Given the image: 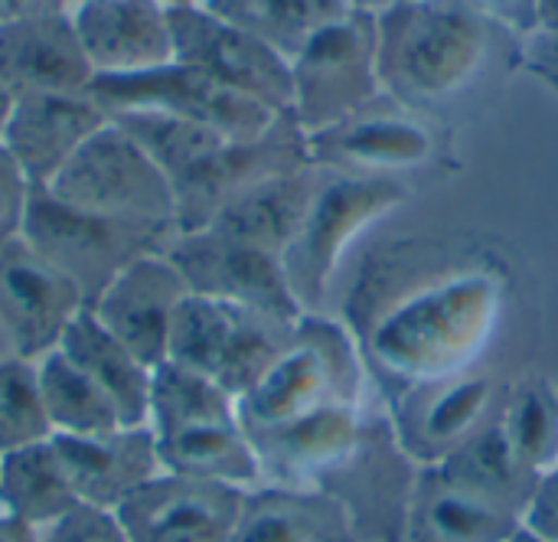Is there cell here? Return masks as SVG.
Returning <instances> with one entry per match:
<instances>
[{
	"instance_id": "cell-43",
	"label": "cell",
	"mask_w": 558,
	"mask_h": 542,
	"mask_svg": "<svg viewBox=\"0 0 558 542\" xmlns=\"http://www.w3.org/2000/svg\"><path fill=\"white\" fill-rule=\"evenodd\" d=\"M536 33H558V0H539V29Z\"/></svg>"
},
{
	"instance_id": "cell-34",
	"label": "cell",
	"mask_w": 558,
	"mask_h": 542,
	"mask_svg": "<svg viewBox=\"0 0 558 542\" xmlns=\"http://www.w3.org/2000/svg\"><path fill=\"white\" fill-rule=\"evenodd\" d=\"M108 118L118 121L150 154V160L167 173V180L173 186L180 180H186L216 147H222L229 141L209 128H199V124H190V121H180V118H170L160 111H144V108L111 111Z\"/></svg>"
},
{
	"instance_id": "cell-16",
	"label": "cell",
	"mask_w": 558,
	"mask_h": 542,
	"mask_svg": "<svg viewBox=\"0 0 558 542\" xmlns=\"http://www.w3.org/2000/svg\"><path fill=\"white\" fill-rule=\"evenodd\" d=\"M108 121L101 101L88 92H36L10 98L0 147L20 167L29 186H49L72 154Z\"/></svg>"
},
{
	"instance_id": "cell-30",
	"label": "cell",
	"mask_w": 558,
	"mask_h": 542,
	"mask_svg": "<svg viewBox=\"0 0 558 542\" xmlns=\"http://www.w3.org/2000/svg\"><path fill=\"white\" fill-rule=\"evenodd\" d=\"M36 373L52 438L101 435L124 425L114 402L62 350H52L36 360Z\"/></svg>"
},
{
	"instance_id": "cell-22",
	"label": "cell",
	"mask_w": 558,
	"mask_h": 542,
	"mask_svg": "<svg viewBox=\"0 0 558 542\" xmlns=\"http://www.w3.org/2000/svg\"><path fill=\"white\" fill-rule=\"evenodd\" d=\"M232 542H360L356 517L327 487L262 484L245 491Z\"/></svg>"
},
{
	"instance_id": "cell-45",
	"label": "cell",
	"mask_w": 558,
	"mask_h": 542,
	"mask_svg": "<svg viewBox=\"0 0 558 542\" xmlns=\"http://www.w3.org/2000/svg\"><path fill=\"white\" fill-rule=\"evenodd\" d=\"M167 10H186V7H209V0H160Z\"/></svg>"
},
{
	"instance_id": "cell-39",
	"label": "cell",
	"mask_w": 558,
	"mask_h": 542,
	"mask_svg": "<svg viewBox=\"0 0 558 542\" xmlns=\"http://www.w3.org/2000/svg\"><path fill=\"white\" fill-rule=\"evenodd\" d=\"M523 527L558 542V468L536 478L533 497L523 510Z\"/></svg>"
},
{
	"instance_id": "cell-1",
	"label": "cell",
	"mask_w": 558,
	"mask_h": 542,
	"mask_svg": "<svg viewBox=\"0 0 558 542\" xmlns=\"http://www.w3.org/2000/svg\"><path fill=\"white\" fill-rule=\"evenodd\" d=\"M494 29L468 0H392L376 13L383 95L405 108L458 98L487 69Z\"/></svg>"
},
{
	"instance_id": "cell-2",
	"label": "cell",
	"mask_w": 558,
	"mask_h": 542,
	"mask_svg": "<svg viewBox=\"0 0 558 542\" xmlns=\"http://www.w3.org/2000/svg\"><path fill=\"white\" fill-rule=\"evenodd\" d=\"M497 301L500 291L484 275L425 291L389 317L376 350L412 386L468 373L497 321Z\"/></svg>"
},
{
	"instance_id": "cell-37",
	"label": "cell",
	"mask_w": 558,
	"mask_h": 542,
	"mask_svg": "<svg viewBox=\"0 0 558 542\" xmlns=\"http://www.w3.org/2000/svg\"><path fill=\"white\" fill-rule=\"evenodd\" d=\"M26 196H29L26 177L10 160V154L0 147V245L20 232L23 209H26Z\"/></svg>"
},
{
	"instance_id": "cell-26",
	"label": "cell",
	"mask_w": 558,
	"mask_h": 542,
	"mask_svg": "<svg viewBox=\"0 0 558 542\" xmlns=\"http://www.w3.org/2000/svg\"><path fill=\"white\" fill-rule=\"evenodd\" d=\"M56 350H62L114 402L124 425H147L154 366H147L118 337H111L88 308L72 321Z\"/></svg>"
},
{
	"instance_id": "cell-11",
	"label": "cell",
	"mask_w": 558,
	"mask_h": 542,
	"mask_svg": "<svg viewBox=\"0 0 558 542\" xmlns=\"http://www.w3.org/2000/svg\"><path fill=\"white\" fill-rule=\"evenodd\" d=\"M177 62L206 72L278 115H291V62L206 7L170 10Z\"/></svg>"
},
{
	"instance_id": "cell-36",
	"label": "cell",
	"mask_w": 558,
	"mask_h": 542,
	"mask_svg": "<svg viewBox=\"0 0 558 542\" xmlns=\"http://www.w3.org/2000/svg\"><path fill=\"white\" fill-rule=\"evenodd\" d=\"M36 542H128V537L114 510L78 504L65 517L39 530Z\"/></svg>"
},
{
	"instance_id": "cell-25",
	"label": "cell",
	"mask_w": 558,
	"mask_h": 542,
	"mask_svg": "<svg viewBox=\"0 0 558 542\" xmlns=\"http://www.w3.org/2000/svg\"><path fill=\"white\" fill-rule=\"evenodd\" d=\"M409 514L415 542H510L523 527L513 510L451 484L435 468H422Z\"/></svg>"
},
{
	"instance_id": "cell-29",
	"label": "cell",
	"mask_w": 558,
	"mask_h": 542,
	"mask_svg": "<svg viewBox=\"0 0 558 542\" xmlns=\"http://www.w3.org/2000/svg\"><path fill=\"white\" fill-rule=\"evenodd\" d=\"M206 10L252 33L291 62L307 39L347 16L353 7L347 0H209Z\"/></svg>"
},
{
	"instance_id": "cell-41",
	"label": "cell",
	"mask_w": 558,
	"mask_h": 542,
	"mask_svg": "<svg viewBox=\"0 0 558 542\" xmlns=\"http://www.w3.org/2000/svg\"><path fill=\"white\" fill-rule=\"evenodd\" d=\"M49 10H69V7H65V0H0V23L49 13Z\"/></svg>"
},
{
	"instance_id": "cell-8",
	"label": "cell",
	"mask_w": 558,
	"mask_h": 542,
	"mask_svg": "<svg viewBox=\"0 0 558 542\" xmlns=\"http://www.w3.org/2000/svg\"><path fill=\"white\" fill-rule=\"evenodd\" d=\"M92 95L101 101V108L124 111V108H144L160 111L199 128H209L229 141H252L268 134L284 115L265 108L262 101L226 88L222 82L209 79L206 72L167 62L160 69L141 72V75H121V79H95Z\"/></svg>"
},
{
	"instance_id": "cell-15",
	"label": "cell",
	"mask_w": 558,
	"mask_h": 542,
	"mask_svg": "<svg viewBox=\"0 0 558 542\" xmlns=\"http://www.w3.org/2000/svg\"><path fill=\"white\" fill-rule=\"evenodd\" d=\"M245 491L160 471L114 514L128 542H232Z\"/></svg>"
},
{
	"instance_id": "cell-14",
	"label": "cell",
	"mask_w": 558,
	"mask_h": 542,
	"mask_svg": "<svg viewBox=\"0 0 558 542\" xmlns=\"http://www.w3.org/2000/svg\"><path fill=\"white\" fill-rule=\"evenodd\" d=\"M186 294L190 288L177 265L170 262V255L163 249H154L124 265L88 301V311L111 337L134 350L147 366H160L167 360L177 308L183 304Z\"/></svg>"
},
{
	"instance_id": "cell-31",
	"label": "cell",
	"mask_w": 558,
	"mask_h": 542,
	"mask_svg": "<svg viewBox=\"0 0 558 542\" xmlns=\"http://www.w3.org/2000/svg\"><path fill=\"white\" fill-rule=\"evenodd\" d=\"M245 311L248 308H235V304L190 291L183 298V304L177 308V317L170 327V344H167V360L199 370L219 383V373L232 353V344L239 337Z\"/></svg>"
},
{
	"instance_id": "cell-9",
	"label": "cell",
	"mask_w": 558,
	"mask_h": 542,
	"mask_svg": "<svg viewBox=\"0 0 558 542\" xmlns=\"http://www.w3.org/2000/svg\"><path fill=\"white\" fill-rule=\"evenodd\" d=\"M163 252L193 294L248 308L288 324H298L304 317V308L284 275V262L271 252L226 239L213 229H177Z\"/></svg>"
},
{
	"instance_id": "cell-24",
	"label": "cell",
	"mask_w": 558,
	"mask_h": 542,
	"mask_svg": "<svg viewBox=\"0 0 558 542\" xmlns=\"http://www.w3.org/2000/svg\"><path fill=\"white\" fill-rule=\"evenodd\" d=\"M154 438H157L160 468L170 474L226 484L235 491H255L265 484L255 445L239 415L193 422L173 432H160Z\"/></svg>"
},
{
	"instance_id": "cell-21",
	"label": "cell",
	"mask_w": 558,
	"mask_h": 542,
	"mask_svg": "<svg viewBox=\"0 0 558 542\" xmlns=\"http://www.w3.org/2000/svg\"><path fill=\"white\" fill-rule=\"evenodd\" d=\"M435 137L422 121L402 115H373L363 111L324 134L307 137V154L314 167L343 170V173H379L392 177L396 170H412L432 160Z\"/></svg>"
},
{
	"instance_id": "cell-28",
	"label": "cell",
	"mask_w": 558,
	"mask_h": 542,
	"mask_svg": "<svg viewBox=\"0 0 558 542\" xmlns=\"http://www.w3.org/2000/svg\"><path fill=\"white\" fill-rule=\"evenodd\" d=\"M435 471L441 478H448L451 484L468 487V491L513 510L520 520H523V510L536 487V474L513 455L497 419L490 425H484L471 442H464Z\"/></svg>"
},
{
	"instance_id": "cell-12",
	"label": "cell",
	"mask_w": 558,
	"mask_h": 542,
	"mask_svg": "<svg viewBox=\"0 0 558 542\" xmlns=\"http://www.w3.org/2000/svg\"><path fill=\"white\" fill-rule=\"evenodd\" d=\"M311 164L304 131L284 118L268 134L252 141H226L216 147L186 180L173 186L177 196V229L193 232L206 229L235 196L245 190L291 173Z\"/></svg>"
},
{
	"instance_id": "cell-44",
	"label": "cell",
	"mask_w": 558,
	"mask_h": 542,
	"mask_svg": "<svg viewBox=\"0 0 558 542\" xmlns=\"http://www.w3.org/2000/svg\"><path fill=\"white\" fill-rule=\"evenodd\" d=\"M347 3H350L353 10H360V13H373V16H376V13H383L392 0H347Z\"/></svg>"
},
{
	"instance_id": "cell-4",
	"label": "cell",
	"mask_w": 558,
	"mask_h": 542,
	"mask_svg": "<svg viewBox=\"0 0 558 542\" xmlns=\"http://www.w3.org/2000/svg\"><path fill=\"white\" fill-rule=\"evenodd\" d=\"M409 200L396 177L330 173L317 180L311 209L284 252V275L304 314H324V301L353 242Z\"/></svg>"
},
{
	"instance_id": "cell-38",
	"label": "cell",
	"mask_w": 558,
	"mask_h": 542,
	"mask_svg": "<svg viewBox=\"0 0 558 542\" xmlns=\"http://www.w3.org/2000/svg\"><path fill=\"white\" fill-rule=\"evenodd\" d=\"M497 29L530 39L539 29V0H468Z\"/></svg>"
},
{
	"instance_id": "cell-40",
	"label": "cell",
	"mask_w": 558,
	"mask_h": 542,
	"mask_svg": "<svg viewBox=\"0 0 558 542\" xmlns=\"http://www.w3.org/2000/svg\"><path fill=\"white\" fill-rule=\"evenodd\" d=\"M530 65L558 92V33H533L530 36Z\"/></svg>"
},
{
	"instance_id": "cell-35",
	"label": "cell",
	"mask_w": 558,
	"mask_h": 542,
	"mask_svg": "<svg viewBox=\"0 0 558 542\" xmlns=\"http://www.w3.org/2000/svg\"><path fill=\"white\" fill-rule=\"evenodd\" d=\"M49 438L52 429L43 406L36 363L0 353V458Z\"/></svg>"
},
{
	"instance_id": "cell-33",
	"label": "cell",
	"mask_w": 558,
	"mask_h": 542,
	"mask_svg": "<svg viewBox=\"0 0 558 542\" xmlns=\"http://www.w3.org/2000/svg\"><path fill=\"white\" fill-rule=\"evenodd\" d=\"M235 415H239L235 396H229L213 376L170 363V360L154 366L150 409H147V429L154 435L173 432L193 422L235 419Z\"/></svg>"
},
{
	"instance_id": "cell-27",
	"label": "cell",
	"mask_w": 558,
	"mask_h": 542,
	"mask_svg": "<svg viewBox=\"0 0 558 542\" xmlns=\"http://www.w3.org/2000/svg\"><path fill=\"white\" fill-rule=\"evenodd\" d=\"M78 507L56 442H39L0 458V514L36 533Z\"/></svg>"
},
{
	"instance_id": "cell-7",
	"label": "cell",
	"mask_w": 558,
	"mask_h": 542,
	"mask_svg": "<svg viewBox=\"0 0 558 542\" xmlns=\"http://www.w3.org/2000/svg\"><path fill=\"white\" fill-rule=\"evenodd\" d=\"M16 236L92 301L124 265L163 249L173 232L114 222L62 203L46 186H29Z\"/></svg>"
},
{
	"instance_id": "cell-17",
	"label": "cell",
	"mask_w": 558,
	"mask_h": 542,
	"mask_svg": "<svg viewBox=\"0 0 558 542\" xmlns=\"http://www.w3.org/2000/svg\"><path fill=\"white\" fill-rule=\"evenodd\" d=\"M265 484L327 487V478L350 468L363 448L360 402L327 406L304 419L248 432Z\"/></svg>"
},
{
	"instance_id": "cell-42",
	"label": "cell",
	"mask_w": 558,
	"mask_h": 542,
	"mask_svg": "<svg viewBox=\"0 0 558 542\" xmlns=\"http://www.w3.org/2000/svg\"><path fill=\"white\" fill-rule=\"evenodd\" d=\"M36 530L33 527H26V523H20V520H13V517H3L0 514V542H36Z\"/></svg>"
},
{
	"instance_id": "cell-19",
	"label": "cell",
	"mask_w": 558,
	"mask_h": 542,
	"mask_svg": "<svg viewBox=\"0 0 558 542\" xmlns=\"http://www.w3.org/2000/svg\"><path fill=\"white\" fill-rule=\"evenodd\" d=\"M95 72L78 43L69 10H49L0 23V92H88Z\"/></svg>"
},
{
	"instance_id": "cell-23",
	"label": "cell",
	"mask_w": 558,
	"mask_h": 542,
	"mask_svg": "<svg viewBox=\"0 0 558 542\" xmlns=\"http://www.w3.org/2000/svg\"><path fill=\"white\" fill-rule=\"evenodd\" d=\"M317 180H320V167L314 164L291 173H278L235 196L206 229L284 258L311 209Z\"/></svg>"
},
{
	"instance_id": "cell-10",
	"label": "cell",
	"mask_w": 558,
	"mask_h": 542,
	"mask_svg": "<svg viewBox=\"0 0 558 542\" xmlns=\"http://www.w3.org/2000/svg\"><path fill=\"white\" fill-rule=\"evenodd\" d=\"M85 308V294L20 236L0 245V353L43 360Z\"/></svg>"
},
{
	"instance_id": "cell-47",
	"label": "cell",
	"mask_w": 558,
	"mask_h": 542,
	"mask_svg": "<svg viewBox=\"0 0 558 542\" xmlns=\"http://www.w3.org/2000/svg\"><path fill=\"white\" fill-rule=\"evenodd\" d=\"M7 111H10V98L0 92V131H3V121H7Z\"/></svg>"
},
{
	"instance_id": "cell-32",
	"label": "cell",
	"mask_w": 558,
	"mask_h": 542,
	"mask_svg": "<svg viewBox=\"0 0 558 542\" xmlns=\"http://www.w3.org/2000/svg\"><path fill=\"white\" fill-rule=\"evenodd\" d=\"M497 422L513 455L539 478L558 468V389L553 380L530 376L500 402Z\"/></svg>"
},
{
	"instance_id": "cell-18",
	"label": "cell",
	"mask_w": 558,
	"mask_h": 542,
	"mask_svg": "<svg viewBox=\"0 0 558 542\" xmlns=\"http://www.w3.org/2000/svg\"><path fill=\"white\" fill-rule=\"evenodd\" d=\"M95 79H121L177 59L170 10L160 0H85L69 7Z\"/></svg>"
},
{
	"instance_id": "cell-3",
	"label": "cell",
	"mask_w": 558,
	"mask_h": 542,
	"mask_svg": "<svg viewBox=\"0 0 558 542\" xmlns=\"http://www.w3.org/2000/svg\"><path fill=\"white\" fill-rule=\"evenodd\" d=\"M360 399L363 360L350 330L324 314H304L278 360L239 399V419L245 432H262Z\"/></svg>"
},
{
	"instance_id": "cell-46",
	"label": "cell",
	"mask_w": 558,
	"mask_h": 542,
	"mask_svg": "<svg viewBox=\"0 0 558 542\" xmlns=\"http://www.w3.org/2000/svg\"><path fill=\"white\" fill-rule=\"evenodd\" d=\"M510 542H553V540H546V537H539V533H533V530L520 527V530L513 533V540Z\"/></svg>"
},
{
	"instance_id": "cell-48",
	"label": "cell",
	"mask_w": 558,
	"mask_h": 542,
	"mask_svg": "<svg viewBox=\"0 0 558 542\" xmlns=\"http://www.w3.org/2000/svg\"><path fill=\"white\" fill-rule=\"evenodd\" d=\"M75 3H85V0H65V7H75Z\"/></svg>"
},
{
	"instance_id": "cell-6",
	"label": "cell",
	"mask_w": 558,
	"mask_h": 542,
	"mask_svg": "<svg viewBox=\"0 0 558 542\" xmlns=\"http://www.w3.org/2000/svg\"><path fill=\"white\" fill-rule=\"evenodd\" d=\"M383 95L376 59V16L350 10L324 26L291 59V121L304 137L324 134L363 111Z\"/></svg>"
},
{
	"instance_id": "cell-20",
	"label": "cell",
	"mask_w": 558,
	"mask_h": 542,
	"mask_svg": "<svg viewBox=\"0 0 558 542\" xmlns=\"http://www.w3.org/2000/svg\"><path fill=\"white\" fill-rule=\"evenodd\" d=\"M78 504L118 510L134 491L154 481L160 468L157 438L147 425H121L101 435L52 438Z\"/></svg>"
},
{
	"instance_id": "cell-49",
	"label": "cell",
	"mask_w": 558,
	"mask_h": 542,
	"mask_svg": "<svg viewBox=\"0 0 558 542\" xmlns=\"http://www.w3.org/2000/svg\"><path fill=\"white\" fill-rule=\"evenodd\" d=\"M556 389H558V383H556Z\"/></svg>"
},
{
	"instance_id": "cell-5",
	"label": "cell",
	"mask_w": 558,
	"mask_h": 542,
	"mask_svg": "<svg viewBox=\"0 0 558 542\" xmlns=\"http://www.w3.org/2000/svg\"><path fill=\"white\" fill-rule=\"evenodd\" d=\"M46 190L75 209L114 222L177 232L173 183L111 118L72 154Z\"/></svg>"
},
{
	"instance_id": "cell-13",
	"label": "cell",
	"mask_w": 558,
	"mask_h": 542,
	"mask_svg": "<svg viewBox=\"0 0 558 542\" xmlns=\"http://www.w3.org/2000/svg\"><path fill=\"white\" fill-rule=\"evenodd\" d=\"M497 396L500 386L487 373L474 370L448 380L415 383L399 399L396 438L415 465L438 468L497 419Z\"/></svg>"
}]
</instances>
